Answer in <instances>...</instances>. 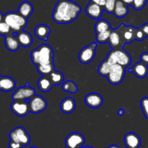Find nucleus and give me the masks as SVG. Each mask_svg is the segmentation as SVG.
<instances>
[{"label": "nucleus", "instance_id": "4468645a", "mask_svg": "<svg viewBox=\"0 0 148 148\" xmlns=\"http://www.w3.org/2000/svg\"><path fill=\"white\" fill-rule=\"evenodd\" d=\"M85 103L90 108L96 109L102 106L103 99L100 94L97 92H90L85 97Z\"/></svg>", "mask_w": 148, "mask_h": 148}, {"label": "nucleus", "instance_id": "412c9836", "mask_svg": "<svg viewBox=\"0 0 148 148\" xmlns=\"http://www.w3.org/2000/svg\"><path fill=\"white\" fill-rule=\"evenodd\" d=\"M51 29L47 25L40 24L38 25L35 28V35L38 38L43 40H48Z\"/></svg>", "mask_w": 148, "mask_h": 148}, {"label": "nucleus", "instance_id": "423d86ee", "mask_svg": "<svg viewBox=\"0 0 148 148\" xmlns=\"http://www.w3.org/2000/svg\"><path fill=\"white\" fill-rule=\"evenodd\" d=\"M125 72L126 67L120 64H113L106 77L111 85H119L124 80Z\"/></svg>", "mask_w": 148, "mask_h": 148}, {"label": "nucleus", "instance_id": "f8f14e48", "mask_svg": "<svg viewBox=\"0 0 148 148\" xmlns=\"http://www.w3.org/2000/svg\"><path fill=\"white\" fill-rule=\"evenodd\" d=\"M124 43H130L136 40V29L132 25L121 24L118 27Z\"/></svg>", "mask_w": 148, "mask_h": 148}, {"label": "nucleus", "instance_id": "ea45409f", "mask_svg": "<svg viewBox=\"0 0 148 148\" xmlns=\"http://www.w3.org/2000/svg\"><path fill=\"white\" fill-rule=\"evenodd\" d=\"M140 27L143 30V31L144 32L146 37H148V23H145V24L143 25Z\"/></svg>", "mask_w": 148, "mask_h": 148}, {"label": "nucleus", "instance_id": "49530a36", "mask_svg": "<svg viewBox=\"0 0 148 148\" xmlns=\"http://www.w3.org/2000/svg\"><path fill=\"white\" fill-rule=\"evenodd\" d=\"M29 148H38V147H29Z\"/></svg>", "mask_w": 148, "mask_h": 148}, {"label": "nucleus", "instance_id": "39448f33", "mask_svg": "<svg viewBox=\"0 0 148 148\" xmlns=\"http://www.w3.org/2000/svg\"><path fill=\"white\" fill-rule=\"evenodd\" d=\"M10 141L15 142L22 145L23 147L27 146L30 143V137L25 130L22 127H17L10 132L9 134Z\"/></svg>", "mask_w": 148, "mask_h": 148}, {"label": "nucleus", "instance_id": "b1692460", "mask_svg": "<svg viewBox=\"0 0 148 148\" xmlns=\"http://www.w3.org/2000/svg\"><path fill=\"white\" fill-rule=\"evenodd\" d=\"M38 88L41 92H47L50 91L53 84L52 83L50 77L49 76H43L38 80Z\"/></svg>", "mask_w": 148, "mask_h": 148}, {"label": "nucleus", "instance_id": "cd10ccee", "mask_svg": "<svg viewBox=\"0 0 148 148\" xmlns=\"http://www.w3.org/2000/svg\"><path fill=\"white\" fill-rule=\"evenodd\" d=\"M113 64L109 63L108 60L106 59H104L101 64H100L98 68V72L99 73L100 75L103 77H106L108 76V75L109 74L110 70H111V66Z\"/></svg>", "mask_w": 148, "mask_h": 148}, {"label": "nucleus", "instance_id": "9d476101", "mask_svg": "<svg viewBox=\"0 0 148 148\" xmlns=\"http://www.w3.org/2000/svg\"><path fill=\"white\" fill-rule=\"evenodd\" d=\"M85 137L79 132L70 133L65 140L66 148H80L85 144Z\"/></svg>", "mask_w": 148, "mask_h": 148}, {"label": "nucleus", "instance_id": "dca6fc26", "mask_svg": "<svg viewBox=\"0 0 148 148\" xmlns=\"http://www.w3.org/2000/svg\"><path fill=\"white\" fill-rule=\"evenodd\" d=\"M124 145L127 148H139L141 145L140 136L134 132H129L124 136Z\"/></svg>", "mask_w": 148, "mask_h": 148}, {"label": "nucleus", "instance_id": "a878e982", "mask_svg": "<svg viewBox=\"0 0 148 148\" xmlns=\"http://www.w3.org/2000/svg\"><path fill=\"white\" fill-rule=\"evenodd\" d=\"M94 28H95V31L96 33H103V32L112 29L109 22H108L106 20H100V19L98 20V21L95 24Z\"/></svg>", "mask_w": 148, "mask_h": 148}, {"label": "nucleus", "instance_id": "5701e85b", "mask_svg": "<svg viewBox=\"0 0 148 148\" xmlns=\"http://www.w3.org/2000/svg\"><path fill=\"white\" fill-rule=\"evenodd\" d=\"M128 6L124 4L121 0H117L113 14L118 18H123V17H125L128 14Z\"/></svg>", "mask_w": 148, "mask_h": 148}, {"label": "nucleus", "instance_id": "0eeeda50", "mask_svg": "<svg viewBox=\"0 0 148 148\" xmlns=\"http://www.w3.org/2000/svg\"><path fill=\"white\" fill-rule=\"evenodd\" d=\"M36 95V90L31 88L28 83L24 87L17 88L12 94L13 101H27Z\"/></svg>", "mask_w": 148, "mask_h": 148}, {"label": "nucleus", "instance_id": "a19ab883", "mask_svg": "<svg viewBox=\"0 0 148 148\" xmlns=\"http://www.w3.org/2000/svg\"><path fill=\"white\" fill-rule=\"evenodd\" d=\"M121 1H122L124 4H127V6H132L133 0H121Z\"/></svg>", "mask_w": 148, "mask_h": 148}, {"label": "nucleus", "instance_id": "393cba45", "mask_svg": "<svg viewBox=\"0 0 148 148\" xmlns=\"http://www.w3.org/2000/svg\"><path fill=\"white\" fill-rule=\"evenodd\" d=\"M18 12L22 16H23L25 18H28L31 16L32 13L33 12V7L32 4L29 1H23L20 4L18 7Z\"/></svg>", "mask_w": 148, "mask_h": 148}, {"label": "nucleus", "instance_id": "6ab92c4d", "mask_svg": "<svg viewBox=\"0 0 148 148\" xmlns=\"http://www.w3.org/2000/svg\"><path fill=\"white\" fill-rule=\"evenodd\" d=\"M16 82L13 78L9 76H3L0 79V90L3 92H11L15 88Z\"/></svg>", "mask_w": 148, "mask_h": 148}, {"label": "nucleus", "instance_id": "1a4fd4ad", "mask_svg": "<svg viewBox=\"0 0 148 148\" xmlns=\"http://www.w3.org/2000/svg\"><path fill=\"white\" fill-rule=\"evenodd\" d=\"M29 101H14L11 104V111L19 117H24L30 112Z\"/></svg>", "mask_w": 148, "mask_h": 148}, {"label": "nucleus", "instance_id": "7c9ffc66", "mask_svg": "<svg viewBox=\"0 0 148 148\" xmlns=\"http://www.w3.org/2000/svg\"><path fill=\"white\" fill-rule=\"evenodd\" d=\"M112 29L109 30H107V31L103 32V33H96V36H95V38L98 43H108V38H109L110 34H111V32Z\"/></svg>", "mask_w": 148, "mask_h": 148}, {"label": "nucleus", "instance_id": "72a5a7b5", "mask_svg": "<svg viewBox=\"0 0 148 148\" xmlns=\"http://www.w3.org/2000/svg\"><path fill=\"white\" fill-rule=\"evenodd\" d=\"M140 106L145 118L148 119V97H144L140 101Z\"/></svg>", "mask_w": 148, "mask_h": 148}, {"label": "nucleus", "instance_id": "bb28decb", "mask_svg": "<svg viewBox=\"0 0 148 148\" xmlns=\"http://www.w3.org/2000/svg\"><path fill=\"white\" fill-rule=\"evenodd\" d=\"M49 77H50L53 85H60V84L63 83L64 80V74L62 72H59V71L56 70V69L51 72V73L49 75Z\"/></svg>", "mask_w": 148, "mask_h": 148}, {"label": "nucleus", "instance_id": "6e6552de", "mask_svg": "<svg viewBox=\"0 0 148 148\" xmlns=\"http://www.w3.org/2000/svg\"><path fill=\"white\" fill-rule=\"evenodd\" d=\"M97 48L96 43H92L88 46L82 48L78 55V59L83 64L92 62L95 56V49Z\"/></svg>", "mask_w": 148, "mask_h": 148}, {"label": "nucleus", "instance_id": "e433bc0d", "mask_svg": "<svg viewBox=\"0 0 148 148\" xmlns=\"http://www.w3.org/2000/svg\"><path fill=\"white\" fill-rule=\"evenodd\" d=\"M140 61L148 66V52H145L140 56Z\"/></svg>", "mask_w": 148, "mask_h": 148}, {"label": "nucleus", "instance_id": "2f4dec72", "mask_svg": "<svg viewBox=\"0 0 148 148\" xmlns=\"http://www.w3.org/2000/svg\"><path fill=\"white\" fill-rule=\"evenodd\" d=\"M117 0H106L105 5L103 7V10L109 14H113L115 9L116 3Z\"/></svg>", "mask_w": 148, "mask_h": 148}, {"label": "nucleus", "instance_id": "c85d7f7f", "mask_svg": "<svg viewBox=\"0 0 148 148\" xmlns=\"http://www.w3.org/2000/svg\"><path fill=\"white\" fill-rule=\"evenodd\" d=\"M38 72L41 74L43 76H49L51 72L55 69L54 64H40L37 66Z\"/></svg>", "mask_w": 148, "mask_h": 148}, {"label": "nucleus", "instance_id": "2eb2a0df", "mask_svg": "<svg viewBox=\"0 0 148 148\" xmlns=\"http://www.w3.org/2000/svg\"><path fill=\"white\" fill-rule=\"evenodd\" d=\"M103 10V7L95 3L90 2L85 9V12L90 18L94 20H99L102 16Z\"/></svg>", "mask_w": 148, "mask_h": 148}, {"label": "nucleus", "instance_id": "aec40b11", "mask_svg": "<svg viewBox=\"0 0 148 148\" xmlns=\"http://www.w3.org/2000/svg\"><path fill=\"white\" fill-rule=\"evenodd\" d=\"M76 108V103L72 98L67 97L61 102L60 109L64 114H71Z\"/></svg>", "mask_w": 148, "mask_h": 148}, {"label": "nucleus", "instance_id": "79ce46f5", "mask_svg": "<svg viewBox=\"0 0 148 148\" xmlns=\"http://www.w3.org/2000/svg\"><path fill=\"white\" fill-rule=\"evenodd\" d=\"M117 114H118V115L119 116H122L125 114V110H124V108H121V109L119 110Z\"/></svg>", "mask_w": 148, "mask_h": 148}, {"label": "nucleus", "instance_id": "f257e3e1", "mask_svg": "<svg viewBox=\"0 0 148 148\" xmlns=\"http://www.w3.org/2000/svg\"><path fill=\"white\" fill-rule=\"evenodd\" d=\"M80 6L71 0H59L52 14L53 21L59 24H69L76 20L81 12Z\"/></svg>", "mask_w": 148, "mask_h": 148}, {"label": "nucleus", "instance_id": "4c0bfd02", "mask_svg": "<svg viewBox=\"0 0 148 148\" xmlns=\"http://www.w3.org/2000/svg\"><path fill=\"white\" fill-rule=\"evenodd\" d=\"M23 146L15 142L10 141L9 143V148H23Z\"/></svg>", "mask_w": 148, "mask_h": 148}, {"label": "nucleus", "instance_id": "c03bdc74", "mask_svg": "<svg viewBox=\"0 0 148 148\" xmlns=\"http://www.w3.org/2000/svg\"><path fill=\"white\" fill-rule=\"evenodd\" d=\"M108 148H120V147H119L118 145H110Z\"/></svg>", "mask_w": 148, "mask_h": 148}, {"label": "nucleus", "instance_id": "20e7f679", "mask_svg": "<svg viewBox=\"0 0 148 148\" xmlns=\"http://www.w3.org/2000/svg\"><path fill=\"white\" fill-rule=\"evenodd\" d=\"M106 59L111 64H120L124 67H127L132 62L130 55L122 49H112L108 53Z\"/></svg>", "mask_w": 148, "mask_h": 148}, {"label": "nucleus", "instance_id": "a18cd8bd", "mask_svg": "<svg viewBox=\"0 0 148 148\" xmlns=\"http://www.w3.org/2000/svg\"><path fill=\"white\" fill-rule=\"evenodd\" d=\"M80 148H93V147H88V146H87V147H80Z\"/></svg>", "mask_w": 148, "mask_h": 148}, {"label": "nucleus", "instance_id": "de8ad7c7", "mask_svg": "<svg viewBox=\"0 0 148 148\" xmlns=\"http://www.w3.org/2000/svg\"><path fill=\"white\" fill-rule=\"evenodd\" d=\"M1 75H0V79H1Z\"/></svg>", "mask_w": 148, "mask_h": 148}, {"label": "nucleus", "instance_id": "9b49d317", "mask_svg": "<svg viewBox=\"0 0 148 148\" xmlns=\"http://www.w3.org/2000/svg\"><path fill=\"white\" fill-rule=\"evenodd\" d=\"M30 112L38 114L47 108V101L40 95H35L29 101Z\"/></svg>", "mask_w": 148, "mask_h": 148}, {"label": "nucleus", "instance_id": "c756f323", "mask_svg": "<svg viewBox=\"0 0 148 148\" xmlns=\"http://www.w3.org/2000/svg\"><path fill=\"white\" fill-rule=\"evenodd\" d=\"M62 88L63 91L69 93H76L78 90L77 84L72 80H68L62 83Z\"/></svg>", "mask_w": 148, "mask_h": 148}, {"label": "nucleus", "instance_id": "37998d69", "mask_svg": "<svg viewBox=\"0 0 148 148\" xmlns=\"http://www.w3.org/2000/svg\"><path fill=\"white\" fill-rule=\"evenodd\" d=\"M4 14H3L2 13H1V12L0 11V22L4 21Z\"/></svg>", "mask_w": 148, "mask_h": 148}, {"label": "nucleus", "instance_id": "ddd939ff", "mask_svg": "<svg viewBox=\"0 0 148 148\" xmlns=\"http://www.w3.org/2000/svg\"><path fill=\"white\" fill-rule=\"evenodd\" d=\"M108 43L112 47V49H122V48H124L125 43L123 40L120 30L118 27L111 30Z\"/></svg>", "mask_w": 148, "mask_h": 148}, {"label": "nucleus", "instance_id": "58836bf2", "mask_svg": "<svg viewBox=\"0 0 148 148\" xmlns=\"http://www.w3.org/2000/svg\"><path fill=\"white\" fill-rule=\"evenodd\" d=\"M90 2L95 3V4H98V5L101 6V7H103L104 5H105L106 0H90Z\"/></svg>", "mask_w": 148, "mask_h": 148}, {"label": "nucleus", "instance_id": "473e14b6", "mask_svg": "<svg viewBox=\"0 0 148 148\" xmlns=\"http://www.w3.org/2000/svg\"><path fill=\"white\" fill-rule=\"evenodd\" d=\"M10 33H13V32L12 31L10 26L5 22H0V36H6Z\"/></svg>", "mask_w": 148, "mask_h": 148}, {"label": "nucleus", "instance_id": "c9c22d12", "mask_svg": "<svg viewBox=\"0 0 148 148\" xmlns=\"http://www.w3.org/2000/svg\"><path fill=\"white\" fill-rule=\"evenodd\" d=\"M146 38L144 32L143 31L140 27L136 29V40H138V41H141L143 40Z\"/></svg>", "mask_w": 148, "mask_h": 148}, {"label": "nucleus", "instance_id": "7ed1b4c3", "mask_svg": "<svg viewBox=\"0 0 148 148\" xmlns=\"http://www.w3.org/2000/svg\"><path fill=\"white\" fill-rule=\"evenodd\" d=\"M4 22H5L13 33H19L26 27L27 19L22 16L18 12H10L4 14Z\"/></svg>", "mask_w": 148, "mask_h": 148}, {"label": "nucleus", "instance_id": "f3484780", "mask_svg": "<svg viewBox=\"0 0 148 148\" xmlns=\"http://www.w3.org/2000/svg\"><path fill=\"white\" fill-rule=\"evenodd\" d=\"M130 72L134 74L139 78H145L148 75V66L140 61L136 63L132 68L128 69Z\"/></svg>", "mask_w": 148, "mask_h": 148}, {"label": "nucleus", "instance_id": "f704fd0d", "mask_svg": "<svg viewBox=\"0 0 148 148\" xmlns=\"http://www.w3.org/2000/svg\"><path fill=\"white\" fill-rule=\"evenodd\" d=\"M147 0H133L132 7L134 10H140L145 6Z\"/></svg>", "mask_w": 148, "mask_h": 148}, {"label": "nucleus", "instance_id": "4be33fe9", "mask_svg": "<svg viewBox=\"0 0 148 148\" xmlns=\"http://www.w3.org/2000/svg\"><path fill=\"white\" fill-rule=\"evenodd\" d=\"M17 38L18 39L20 46H23V47H29L33 43V37L31 34L25 30H21L17 33Z\"/></svg>", "mask_w": 148, "mask_h": 148}, {"label": "nucleus", "instance_id": "a211bd4d", "mask_svg": "<svg viewBox=\"0 0 148 148\" xmlns=\"http://www.w3.org/2000/svg\"><path fill=\"white\" fill-rule=\"evenodd\" d=\"M4 44L7 50L12 52L17 51L20 46L17 36H14L13 33H10L4 36Z\"/></svg>", "mask_w": 148, "mask_h": 148}, {"label": "nucleus", "instance_id": "f03ea898", "mask_svg": "<svg viewBox=\"0 0 148 148\" xmlns=\"http://www.w3.org/2000/svg\"><path fill=\"white\" fill-rule=\"evenodd\" d=\"M30 58L32 63L36 66L53 63V49L49 45L43 43L32 51Z\"/></svg>", "mask_w": 148, "mask_h": 148}]
</instances>
